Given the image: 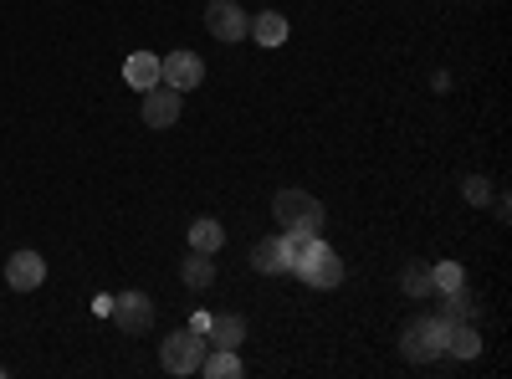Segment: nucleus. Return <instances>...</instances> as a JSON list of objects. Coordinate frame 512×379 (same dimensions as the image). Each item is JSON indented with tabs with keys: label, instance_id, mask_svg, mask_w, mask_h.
Listing matches in <instances>:
<instances>
[{
	"label": "nucleus",
	"instance_id": "nucleus-1",
	"mask_svg": "<svg viewBox=\"0 0 512 379\" xmlns=\"http://www.w3.org/2000/svg\"><path fill=\"white\" fill-rule=\"evenodd\" d=\"M446 333H451V323H446L441 313H436V318H410L405 333H400V354H405L410 364H431V359L446 354Z\"/></svg>",
	"mask_w": 512,
	"mask_h": 379
},
{
	"label": "nucleus",
	"instance_id": "nucleus-2",
	"mask_svg": "<svg viewBox=\"0 0 512 379\" xmlns=\"http://www.w3.org/2000/svg\"><path fill=\"white\" fill-rule=\"evenodd\" d=\"M205 354H210V344H205V333H190V328H180V333H169V339L159 344V364H164L169 374H200Z\"/></svg>",
	"mask_w": 512,
	"mask_h": 379
},
{
	"label": "nucleus",
	"instance_id": "nucleus-3",
	"mask_svg": "<svg viewBox=\"0 0 512 379\" xmlns=\"http://www.w3.org/2000/svg\"><path fill=\"white\" fill-rule=\"evenodd\" d=\"M292 272L303 277L308 287H338V282H344V262H338V251L323 246V241H313L303 257L292 262Z\"/></svg>",
	"mask_w": 512,
	"mask_h": 379
},
{
	"label": "nucleus",
	"instance_id": "nucleus-4",
	"mask_svg": "<svg viewBox=\"0 0 512 379\" xmlns=\"http://www.w3.org/2000/svg\"><path fill=\"white\" fill-rule=\"evenodd\" d=\"M272 216H277L282 226H308V231H318V226H323V200L308 195V190H277Z\"/></svg>",
	"mask_w": 512,
	"mask_h": 379
},
{
	"label": "nucleus",
	"instance_id": "nucleus-5",
	"mask_svg": "<svg viewBox=\"0 0 512 379\" xmlns=\"http://www.w3.org/2000/svg\"><path fill=\"white\" fill-rule=\"evenodd\" d=\"M205 31L216 41H226V47H236L241 36H251V16L236 6V0H210L205 6Z\"/></svg>",
	"mask_w": 512,
	"mask_h": 379
},
{
	"label": "nucleus",
	"instance_id": "nucleus-6",
	"mask_svg": "<svg viewBox=\"0 0 512 379\" xmlns=\"http://www.w3.org/2000/svg\"><path fill=\"white\" fill-rule=\"evenodd\" d=\"M108 313H113V323H118L123 333H144V328L154 323V303L144 298V292H134V287H128V292H118Z\"/></svg>",
	"mask_w": 512,
	"mask_h": 379
},
{
	"label": "nucleus",
	"instance_id": "nucleus-7",
	"mask_svg": "<svg viewBox=\"0 0 512 379\" xmlns=\"http://www.w3.org/2000/svg\"><path fill=\"white\" fill-rule=\"evenodd\" d=\"M200 77H205V62H200L195 52H169V57H159V82H169V88L190 93V88H200Z\"/></svg>",
	"mask_w": 512,
	"mask_h": 379
},
{
	"label": "nucleus",
	"instance_id": "nucleus-8",
	"mask_svg": "<svg viewBox=\"0 0 512 379\" xmlns=\"http://www.w3.org/2000/svg\"><path fill=\"white\" fill-rule=\"evenodd\" d=\"M175 118H180V88L154 82V88L144 93V123H149V129H169Z\"/></svg>",
	"mask_w": 512,
	"mask_h": 379
},
{
	"label": "nucleus",
	"instance_id": "nucleus-9",
	"mask_svg": "<svg viewBox=\"0 0 512 379\" xmlns=\"http://www.w3.org/2000/svg\"><path fill=\"white\" fill-rule=\"evenodd\" d=\"M6 282H11L16 292H36L41 282H47V262H41V251H11Z\"/></svg>",
	"mask_w": 512,
	"mask_h": 379
},
{
	"label": "nucleus",
	"instance_id": "nucleus-10",
	"mask_svg": "<svg viewBox=\"0 0 512 379\" xmlns=\"http://www.w3.org/2000/svg\"><path fill=\"white\" fill-rule=\"evenodd\" d=\"M436 298H441V318L446 323H472L477 318V292L472 287H451V292H436Z\"/></svg>",
	"mask_w": 512,
	"mask_h": 379
},
{
	"label": "nucleus",
	"instance_id": "nucleus-11",
	"mask_svg": "<svg viewBox=\"0 0 512 379\" xmlns=\"http://www.w3.org/2000/svg\"><path fill=\"white\" fill-rule=\"evenodd\" d=\"M123 82H128L134 93H149L154 82H159V57H154V52H134V57L123 62Z\"/></svg>",
	"mask_w": 512,
	"mask_h": 379
},
{
	"label": "nucleus",
	"instance_id": "nucleus-12",
	"mask_svg": "<svg viewBox=\"0 0 512 379\" xmlns=\"http://www.w3.org/2000/svg\"><path fill=\"white\" fill-rule=\"evenodd\" d=\"M226 246V231L216 216H195L190 221V251H200V257H216V251Z\"/></svg>",
	"mask_w": 512,
	"mask_h": 379
},
{
	"label": "nucleus",
	"instance_id": "nucleus-13",
	"mask_svg": "<svg viewBox=\"0 0 512 379\" xmlns=\"http://www.w3.org/2000/svg\"><path fill=\"white\" fill-rule=\"evenodd\" d=\"M241 339H246V323L236 313H216V318H210V328H205V344L210 349H236Z\"/></svg>",
	"mask_w": 512,
	"mask_h": 379
},
{
	"label": "nucleus",
	"instance_id": "nucleus-14",
	"mask_svg": "<svg viewBox=\"0 0 512 379\" xmlns=\"http://www.w3.org/2000/svg\"><path fill=\"white\" fill-rule=\"evenodd\" d=\"M251 267L272 277V272H287V257H282V236H267V241H256L251 246Z\"/></svg>",
	"mask_w": 512,
	"mask_h": 379
},
{
	"label": "nucleus",
	"instance_id": "nucleus-15",
	"mask_svg": "<svg viewBox=\"0 0 512 379\" xmlns=\"http://www.w3.org/2000/svg\"><path fill=\"white\" fill-rule=\"evenodd\" d=\"M446 349H451L456 359H477V354H482V333H477L472 323H451V333H446Z\"/></svg>",
	"mask_w": 512,
	"mask_h": 379
},
{
	"label": "nucleus",
	"instance_id": "nucleus-16",
	"mask_svg": "<svg viewBox=\"0 0 512 379\" xmlns=\"http://www.w3.org/2000/svg\"><path fill=\"white\" fill-rule=\"evenodd\" d=\"M251 36L262 41V47H282V41H287V16H277V11L251 16Z\"/></svg>",
	"mask_w": 512,
	"mask_h": 379
},
{
	"label": "nucleus",
	"instance_id": "nucleus-17",
	"mask_svg": "<svg viewBox=\"0 0 512 379\" xmlns=\"http://www.w3.org/2000/svg\"><path fill=\"white\" fill-rule=\"evenodd\" d=\"M200 374H205V379H236V374H241V354H236V349H210L205 364H200Z\"/></svg>",
	"mask_w": 512,
	"mask_h": 379
},
{
	"label": "nucleus",
	"instance_id": "nucleus-18",
	"mask_svg": "<svg viewBox=\"0 0 512 379\" xmlns=\"http://www.w3.org/2000/svg\"><path fill=\"white\" fill-rule=\"evenodd\" d=\"M180 277H185V287H210V282H216V267H210V257L190 251V257H185V267H180Z\"/></svg>",
	"mask_w": 512,
	"mask_h": 379
},
{
	"label": "nucleus",
	"instance_id": "nucleus-19",
	"mask_svg": "<svg viewBox=\"0 0 512 379\" xmlns=\"http://www.w3.org/2000/svg\"><path fill=\"white\" fill-rule=\"evenodd\" d=\"M405 292H410V298H436V282H431V267H425V262L405 267Z\"/></svg>",
	"mask_w": 512,
	"mask_h": 379
},
{
	"label": "nucleus",
	"instance_id": "nucleus-20",
	"mask_svg": "<svg viewBox=\"0 0 512 379\" xmlns=\"http://www.w3.org/2000/svg\"><path fill=\"white\" fill-rule=\"evenodd\" d=\"M431 282H436V292H451V287L466 282V272H461V262H436L431 267Z\"/></svg>",
	"mask_w": 512,
	"mask_h": 379
},
{
	"label": "nucleus",
	"instance_id": "nucleus-21",
	"mask_svg": "<svg viewBox=\"0 0 512 379\" xmlns=\"http://www.w3.org/2000/svg\"><path fill=\"white\" fill-rule=\"evenodd\" d=\"M466 200H472V205H487V200H492V185H487L482 175H472V180H466Z\"/></svg>",
	"mask_w": 512,
	"mask_h": 379
}]
</instances>
